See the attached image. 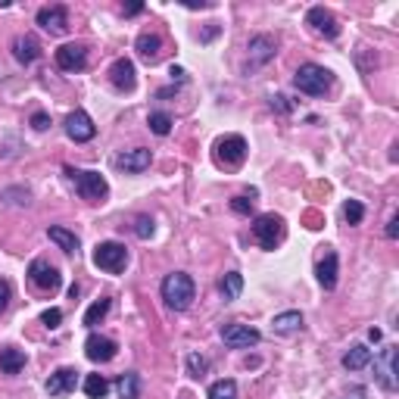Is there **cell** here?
Here are the masks:
<instances>
[{"label": "cell", "instance_id": "obj_1", "mask_svg": "<svg viewBox=\"0 0 399 399\" xmlns=\"http://www.w3.org/2000/svg\"><path fill=\"white\" fill-rule=\"evenodd\" d=\"M193 296H197V287H193L190 274H184V272L166 274V281H162V299H166L168 309L184 312L187 305L193 303Z\"/></svg>", "mask_w": 399, "mask_h": 399}, {"label": "cell", "instance_id": "obj_2", "mask_svg": "<svg viewBox=\"0 0 399 399\" xmlns=\"http://www.w3.org/2000/svg\"><path fill=\"white\" fill-rule=\"evenodd\" d=\"M293 85H296L303 94H309V97H321L324 91H330V85H334V75H330L324 66L305 62V66L296 69V75H293Z\"/></svg>", "mask_w": 399, "mask_h": 399}, {"label": "cell", "instance_id": "obj_3", "mask_svg": "<svg viewBox=\"0 0 399 399\" xmlns=\"http://www.w3.org/2000/svg\"><path fill=\"white\" fill-rule=\"evenodd\" d=\"M66 175L75 181L78 197L87 200V203H100V200H106V193H109V184H106V178L100 172H81V168L66 166Z\"/></svg>", "mask_w": 399, "mask_h": 399}, {"label": "cell", "instance_id": "obj_4", "mask_svg": "<svg viewBox=\"0 0 399 399\" xmlns=\"http://www.w3.org/2000/svg\"><path fill=\"white\" fill-rule=\"evenodd\" d=\"M94 265L103 268V272H109V274L125 272V265H128V249H125L122 243H116V240L97 243V247H94Z\"/></svg>", "mask_w": 399, "mask_h": 399}, {"label": "cell", "instance_id": "obj_5", "mask_svg": "<svg viewBox=\"0 0 399 399\" xmlns=\"http://www.w3.org/2000/svg\"><path fill=\"white\" fill-rule=\"evenodd\" d=\"M253 237L259 240L262 249H274L281 240H284V218L274 215V212L256 215V222H253Z\"/></svg>", "mask_w": 399, "mask_h": 399}, {"label": "cell", "instance_id": "obj_6", "mask_svg": "<svg viewBox=\"0 0 399 399\" xmlns=\"http://www.w3.org/2000/svg\"><path fill=\"white\" fill-rule=\"evenodd\" d=\"M247 159V141L240 134H224L215 143V162L222 168H237Z\"/></svg>", "mask_w": 399, "mask_h": 399}, {"label": "cell", "instance_id": "obj_7", "mask_svg": "<svg viewBox=\"0 0 399 399\" xmlns=\"http://www.w3.org/2000/svg\"><path fill=\"white\" fill-rule=\"evenodd\" d=\"M222 340L228 343L231 349H247V346H256V343L262 340V334L256 328H249V324L231 321V324H224V328H222Z\"/></svg>", "mask_w": 399, "mask_h": 399}, {"label": "cell", "instance_id": "obj_8", "mask_svg": "<svg viewBox=\"0 0 399 399\" xmlns=\"http://www.w3.org/2000/svg\"><path fill=\"white\" fill-rule=\"evenodd\" d=\"M374 378L384 390H396V346H384V353L374 359Z\"/></svg>", "mask_w": 399, "mask_h": 399}, {"label": "cell", "instance_id": "obj_9", "mask_svg": "<svg viewBox=\"0 0 399 399\" xmlns=\"http://www.w3.org/2000/svg\"><path fill=\"white\" fill-rule=\"evenodd\" d=\"M37 25L50 35H66L69 31V10L62 3H53V6H41L37 10Z\"/></svg>", "mask_w": 399, "mask_h": 399}, {"label": "cell", "instance_id": "obj_10", "mask_svg": "<svg viewBox=\"0 0 399 399\" xmlns=\"http://www.w3.org/2000/svg\"><path fill=\"white\" fill-rule=\"evenodd\" d=\"M66 134L72 137L75 143H87L94 134H97V125H94V118L87 116L85 109H75L66 116Z\"/></svg>", "mask_w": 399, "mask_h": 399}, {"label": "cell", "instance_id": "obj_11", "mask_svg": "<svg viewBox=\"0 0 399 399\" xmlns=\"http://www.w3.org/2000/svg\"><path fill=\"white\" fill-rule=\"evenodd\" d=\"M28 281L37 287V290L53 293L56 287H60V272H56V268L50 265L47 259H35V262L28 265Z\"/></svg>", "mask_w": 399, "mask_h": 399}, {"label": "cell", "instance_id": "obj_12", "mask_svg": "<svg viewBox=\"0 0 399 399\" xmlns=\"http://www.w3.org/2000/svg\"><path fill=\"white\" fill-rule=\"evenodd\" d=\"M305 25H312V31H315V35H324V37L340 35V25H337L334 12L324 10V6H312V10L305 12Z\"/></svg>", "mask_w": 399, "mask_h": 399}, {"label": "cell", "instance_id": "obj_13", "mask_svg": "<svg viewBox=\"0 0 399 399\" xmlns=\"http://www.w3.org/2000/svg\"><path fill=\"white\" fill-rule=\"evenodd\" d=\"M56 66L62 72H81L87 66V47L85 44H66L56 50Z\"/></svg>", "mask_w": 399, "mask_h": 399}, {"label": "cell", "instance_id": "obj_14", "mask_svg": "<svg viewBox=\"0 0 399 399\" xmlns=\"http://www.w3.org/2000/svg\"><path fill=\"white\" fill-rule=\"evenodd\" d=\"M116 353H118V343L103 334H91L85 340V355L91 362H109V359H116Z\"/></svg>", "mask_w": 399, "mask_h": 399}, {"label": "cell", "instance_id": "obj_15", "mask_svg": "<svg viewBox=\"0 0 399 399\" xmlns=\"http://www.w3.org/2000/svg\"><path fill=\"white\" fill-rule=\"evenodd\" d=\"M109 81H112V87H116V91H122V94L134 91V85H137V78H134V62L125 60V56H118V60L109 66Z\"/></svg>", "mask_w": 399, "mask_h": 399}, {"label": "cell", "instance_id": "obj_16", "mask_svg": "<svg viewBox=\"0 0 399 399\" xmlns=\"http://www.w3.org/2000/svg\"><path fill=\"white\" fill-rule=\"evenodd\" d=\"M272 56H274V37L272 35L249 37V62H247L249 72H253V69H259V66H265Z\"/></svg>", "mask_w": 399, "mask_h": 399}, {"label": "cell", "instance_id": "obj_17", "mask_svg": "<svg viewBox=\"0 0 399 399\" xmlns=\"http://www.w3.org/2000/svg\"><path fill=\"white\" fill-rule=\"evenodd\" d=\"M150 150L147 147H137V150H125L122 156H116V168H122V172L128 175H141L143 168H150Z\"/></svg>", "mask_w": 399, "mask_h": 399}, {"label": "cell", "instance_id": "obj_18", "mask_svg": "<svg viewBox=\"0 0 399 399\" xmlns=\"http://www.w3.org/2000/svg\"><path fill=\"white\" fill-rule=\"evenodd\" d=\"M75 387H78V371H75V368H56L47 380L50 396H66V393H72Z\"/></svg>", "mask_w": 399, "mask_h": 399}, {"label": "cell", "instance_id": "obj_19", "mask_svg": "<svg viewBox=\"0 0 399 399\" xmlns=\"http://www.w3.org/2000/svg\"><path fill=\"white\" fill-rule=\"evenodd\" d=\"M337 272H340V262H337V253L334 249H328L324 253V259L318 262V284L324 287V290H334L337 287Z\"/></svg>", "mask_w": 399, "mask_h": 399}, {"label": "cell", "instance_id": "obj_20", "mask_svg": "<svg viewBox=\"0 0 399 399\" xmlns=\"http://www.w3.org/2000/svg\"><path fill=\"white\" fill-rule=\"evenodd\" d=\"M12 56H16L22 66H28V62H35L37 56H41V44H37V37L31 35H19L16 41H12Z\"/></svg>", "mask_w": 399, "mask_h": 399}, {"label": "cell", "instance_id": "obj_21", "mask_svg": "<svg viewBox=\"0 0 399 399\" xmlns=\"http://www.w3.org/2000/svg\"><path fill=\"white\" fill-rule=\"evenodd\" d=\"M137 53H141V60L156 62L162 53V37L156 35V31H143V35L137 37Z\"/></svg>", "mask_w": 399, "mask_h": 399}, {"label": "cell", "instance_id": "obj_22", "mask_svg": "<svg viewBox=\"0 0 399 399\" xmlns=\"http://www.w3.org/2000/svg\"><path fill=\"white\" fill-rule=\"evenodd\" d=\"M25 368V353L16 346H3L0 349V371L3 374H19Z\"/></svg>", "mask_w": 399, "mask_h": 399}, {"label": "cell", "instance_id": "obj_23", "mask_svg": "<svg viewBox=\"0 0 399 399\" xmlns=\"http://www.w3.org/2000/svg\"><path fill=\"white\" fill-rule=\"evenodd\" d=\"M368 362H371V349L362 346V343H355V346L343 355V368H346V371H362Z\"/></svg>", "mask_w": 399, "mask_h": 399}, {"label": "cell", "instance_id": "obj_24", "mask_svg": "<svg viewBox=\"0 0 399 399\" xmlns=\"http://www.w3.org/2000/svg\"><path fill=\"white\" fill-rule=\"evenodd\" d=\"M116 390L122 399H141V374H134V371L122 374V378L116 380Z\"/></svg>", "mask_w": 399, "mask_h": 399}, {"label": "cell", "instance_id": "obj_25", "mask_svg": "<svg viewBox=\"0 0 399 399\" xmlns=\"http://www.w3.org/2000/svg\"><path fill=\"white\" fill-rule=\"evenodd\" d=\"M240 290H243V274L240 272H228L222 281H218V293L224 296V303H228V299H237Z\"/></svg>", "mask_w": 399, "mask_h": 399}, {"label": "cell", "instance_id": "obj_26", "mask_svg": "<svg viewBox=\"0 0 399 399\" xmlns=\"http://www.w3.org/2000/svg\"><path fill=\"white\" fill-rule=\"evenodd\" d=\"M272 328L274 334H293V330L303 328V315L299 312H281V315H274Z\"/></svg>", "mask_w": 399, "mask_h": 399}, {"label": "cell", "instance_id": "obj_27", "mask_svg": "<svg viewBox=\"0 0 399 399\" xmlns=\"http://www.w3.org/2000/svg\"><path fill=\"white\" fill-rule=\"evenodd\" d=\"M47 237L62 249V253H78V237L66 228H47Z\"/></svg>", "mask_w": 399, "mask_h": 399}, {"label": "cell", "instance_id": "obj_28", "mask_svg": "<svg viewBox=\"0 0 399 399\" xmlns=\"http://www.w3.org/2000/svg\"><path fill=\"white\" fill-rule=\"evenodd\" d=\"M85 393L91 399H103L106 393H109V380H106L103 374H87V378H85Z\"/></svg>", "mask_w": 399, "mask_h": 399}, {"label": "cell", "instance_id": "obj_29", "mask_svg": "<svg viewBox=\"0 0 399 399\" xmlns=\"http://www.w3.org/2000/svg\"><path fill=\"white\" fill-rule=\"evenodd\" d=\"M209 399H237V384L231 378H222L209 387Z\"/></svg>", "mask_w": 399, "mask_h": 399}, {"label": "cell", "instance_id": "obj_30", "mask_svg": "<svg viewBox=\"0 0 399 399\" xmlns=\"http://www.w3.org/2000/svg\"><path fill=\"white\" fill-rule=\"evenodd\" d=\"M106 312H109V299H97V303L91 305V309L85 312V324L87 328H94V324H100L106 318Z\"/></svg>", "mask_w": 399, "mask_h": 399}, {"label": "cell", "instance_id": "obj_31", "mask_svg": "<svg viewBox=\"0 0 399 399\" xmlns=\"http://www.w3.org/2000/svg\"><path fill=\"white\" fill-rule=\"evenodd\" d=\"M150 131L166 137L168 131H172V116H168V112H150Z\"/></svg>", "mask_w": 399, "mask_h": 399}, {"label": "cell", "instance_id": "obj_32", "mask_svg": "<svg viewBox=\"0 0 399 399\" xmlns=\"http://www.w3.org/2000/svg\"><path fill=\"white\" fill-rule=\"evenodd\" d=\"M343 218H346V224H359L362 218H365V206H362L359 200H346V203H343Z\"/></svg>", "mask_w": 399, "mask_h": 399}, {"label": "cell", "instance_id": "obj_33", "mask_svg": "<svg viewBox=\"0 0 399 399\" xmlns=\"http://www.w3.org/2000/svg\"><path fill=\"white\" fill-rule=\"evenodd\" d=\"M187 371H190V378H203L206 374V359L200 353H190L187 355Z\"/></svg>", "mask_w": 399, "mask_h": 399}, {"label": "cell", "instance_id": "obj_34", "mask_svg": "<svg viewBox=\"0 0 399 399\" xmlns=\"http://www.w3.org/2000/svg\"><path fill=\"white\" fill-rule=\"evenodd\" d=\"M134 234L143 237V240H147V237H153V218H150V215H137L134 218Z\"/></svg>", "mask_w": 399, "mask_h": 399}, {"label": "cell", "instance_id": "obj_35", "mask_svg": "<svg viewBox=\"0 0 399 399\" xmlns=\"http://www.w3.org/2000/svg\"><path fill=\"white\" fill-rule=\"evenodd\" d=\"M249 197H253V193H249ZM249 197H234L231 200V209H234L237 215H249V212H253V200Z\"/></svg>", "mask_w": 399, "mask_h": 399}, {"label": "cell", "instance_id": "obj_36", "mask_svg": "<svg viewBox=\"0 0 399 399\" xmlns=\"http://www.w3.org/2000/svg\"><path fill=\"white\" fill-rule=\"evenodd\" d=\"M60 321H62V312L60 309H47L41 315V324L44 328H60Z\"/></svg>", "mask_w": 399, "mask_h": 399}, {"label": "cell", "instance_id": "obj_37", "mask_svg": "<svg viewBox=\"0 0 399 399\" xmlns=\"http://www.w3.org/2000/svg\"><path fill=\"white\" fill-rule=\"evenodd\" d=\"M10 296H12V287H10V281H6V278H0V312L6 309V303H10Z\"/></svg>", "mask_w": 399, "mask_h": 399}, {"label": "cell", "instance_id": "obj_38", "mask_svg": "<svg viewBox=\"0 0 399 399\" xmlns=\"http://www.w3.org/2000/svg\"><path fill=\"white\" fill-rule=\"evenodd\" d=\"M47 125H50V116H47V112H35V116H31V128H35V131H44Z\"/></svg>", "mask_w": 399, "mask_h": 399}, {"label": "cell", "instance_id": "obj_39", "mask_svg": "<svg viewBox=\"0 0 399 399\" xmlns=\"http://www.w3.org/2000/svg\"><path fill=\"white\" fill-rule=\"evenodd\" d=\"M272 109H278V112H290L293 106L287 103V97H284V94H274V97H272Z\"/></svg>", "mask_w": 399, "mask_h": 399}, {"label": "cell", "instance_id": "obj_40", "mask_svg": "<svg viewBox=\"0 0 399 399\" xmlns=\"http://www.w3.org/2000/svg\"><path fill=\"white\" fill-rule=\"evenodd\" d=\"M387 237H390V240H396V237H399V215H393L390 222H387Z\"/></svg>", "mask_w": 399, "mask_h": 399}, {"label": "cell", "instance_id": "obj_41", "mask_svg": "<svg viewBox=\"0 0 399 399\" xmlns=\"http://www.w3.org/2000/svg\"><path fill=\"white\" fill-rule=\"evenodd\" d=\"M168 75H172V81H184V78H187L181 66H172V69H168Z\"/></svg>", "mask_w": 399, "mask_h": 399}, {"label": "cell", "instance_id": "obj_42", "mask_svg": "<svg viewBox=\"0 0 399 399\" xmlns=\"http://www.w3.org/2000/svg\"><path fill=\"white\" fill-rule=\"evenodd\" d=\"M141 10H143V3H131V6H125V16H137Z\"/></svg>", "mask_w": 399, "mask_h": 399}, {"label": "cell", "instance_id": "obj_43", "mask_svg": "<svg viewBox=\"0 0 399 399\" xmlns=\"http://www.w3.org/2000/svg\"><path fill=\"white\" fill-rule=\"evenodd\" d=\"M362 396H365V390H362V387H355V390H353V393H349V396H346V399H362Z\"/></svg>", "mask_w": 399, "mask_h": 399}]
</instances>
